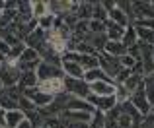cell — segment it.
Wrapping results in <instances>:
<instances>
[{"label":"cell","instance_id":"13","mask_svg":"<svg viewBox=\"0 0 154 128\" xmlns=\"http://www.w3.org/2000/svg\"><path fill=\"white\" fill-rule=\"evenodd\" d=\"M68 111H86V113H94V107L86 101V99H78V97H70V101L66 103Z\"/></svg>","mask_w":154,"mask_h":128},{"label":"cell","instance_id":"12","mask_svg":"<svg viewBox=\"0 0 154 128\" xmlns=\"http://www.w3.org/2000/svg\"><path fill=\"white\" fill-rule=\"evenodd\" d=\"M105 35H107V41H121L125 35V27L117 25L113 22H107L105 23Z\"/></svg>","mask_w":154,"mask_h":128},{"label":"cell","instance_id":"17","mask_svg":"<svg viewBox=\"0 0 154 128\" xmlns=\"http://www.w3.org/2000/svg\"><path fill=\"white\" fill-rule=\"evenodd\" d=\"M84 82L90 86V83H94V82H100V80H109L107 76L103 74V70L102 68H94V70H88V72H84Z\"/></svg>","mask_w":154,"mask_h":128},{"label":"cell","instance_id":"5","mask_svg":"<svg viewBox=\"0 0 154 128\" xmlns=\"http://www.w3.org/2000/svg\"><path fill=\"white\" fill-rule=\"evenodd\" d=\"M37 87H39V91H43V93L57 97L59 93L64 91V80L63 78H53V80H47V82L37 83Z\"/></svg>","mask_w":154,"mask_h":128},{"label":"cell","instance_id":"29","mask_svg":"<svg viewBox=\"0 0 154 128\" xmlns=\"http://www.w3.org/2000/svg\"><path fill=\"white\" fill-rule=\"evenodd\" d=\"M0 128H6V111L0 109Z\"/></svg>","mask_w":154,"mask_h":128},{"label":"cell","instance_id":"19","mask_svg":"<svg viewBox=\"0 0 154 128\" xmlns=\"http://www.w3.org/2000/svg\"><path fill=\"white\" fill-rule=\"evenodd\" d=\"M49 14V4L43 2V0H37V2H31V16L35 18H43V16Z\"/></svg>","mask_w":154,"mask_h":128},{"label":"cell","instance_id":"25","mask_svg":"<svg viewBox=\"0 0 154 128\" xmlns=\"http://www.w3.org/2000/svg\"><path fill=\"white\" fill-rule=\"evenodd\" d=\"M105 18H107V12L103 10L102 2L94 4V10H92V19H98V22H103Z\"/></svg>","mask_w":154,"mask_h":128},{"label":"cell","instance_id":"28","mask_svg":"<svg viewBox=\"0 0 154 128\" xmlns=\"http://www.w3.org/2000/svg\"><path fill=\"white\" fill-rule=\"evenodd\" d=\"M63 122H64V128H90L88 122H78V121H63Z\"/></svg>","mask_w":154,"mask_h":128},{"label":"cell","instance_id":"8","mask_svg":"<svg viewBox=\"0 0 154 128\" xmlns=\"http://www.w3.org/2000/svg\"><path fill=\"white\" fill-rule=\"evenodd\" d=\"M133 14L139 19H152L154 18V8L150 2H133Z\"/></svg>","mask_w":154,"mask_h":128},{"label":"cell","instance_id":"24","mask_svg":"<svg viewBox=\"0 0 154 128\" xmlns=\"http://www.w3.org/2000/svg\"><path fill=\"white\" fill-rule=\"evenodd\" d=\"M88 27H90V33L92 35H103L105 33V23L103 22H98V19H90Z\"/></svg>","mask_w":154,"mask_h":128},{"label":"cell","instance_id":"3","mask_svg":"<svg viewBox=\"0 0 154 128\" xmlns=\"http://www.w3.org/2000/svg\"><path fill=\"white\" fill-rule=\"evenodd\" d=\"M35 76H37L39 83H41V82H47V80H53V78H63V72H60V68L51 66V64L41 60L39 66H37V70H35Z\"/></svg>","mask_w":154,"mask_h":128},{"label":"cell","instance_id":"2","mask_svg":"<svg viewBox=\"0 0 154 128\" xmlns=\"http://www.w3.org/2000/svg\"><path fill=\"white\" fill-rule=\"evenodd\" d=\"M98 60H100V68L103 70V74L107 76V78H111V82L115 80V76L121 72V62H119V58H115V57H109L107 53H102V54H98Z\"/></svg>","mask_w":154,"mask_h":128},{"label":"cell","instance_id":"21","mask_svg":"<svg viewBox=\"0 0 154 128\" xmlns=\"http://www.w3.org/2000/svg\"><path fill=\"white\" fill-rule=\"evenodd\" d=\"M137 41H139V39H137V31H135V27L129 25L127 29H125V35H123V39H121V43H123V45L129 49V47L137 45Z\"/></svg>","mask_w":154,"mask_h":128},{"label":"cell","instance_id":"1","mask_svg":"<svg viewBox=\"0 0 154 128\" xmlns=\"http://www.w3.org/2000/svg\"><path fill=\"white\" fill-rule=\"evenodd\" d=\"M64 91L78 99H88V95L92 93L90 86L84 80H74V78H64Z\"/></svg>","mask_w":154,"mask_h":128},{"label":"cell","instance_id":"22","mask_svg":"<svg viewBox=\"0 0 154 128\" xmlns=\"http://www.w3.org/2000/svg\"><path fill=\"white\" fill-rule=\"evenodd\" d=\"M37 25L41 27V29L51 31L53 27H55V16H53V14H47V16H43V18H39L37 19Z\"/></svg>","mask_w":154,"mask_h":128},{"label":"cell","instance_id":"20","mask_svg":"<svg viewBox=\"0 0 154 128\" xmlns=\"http://www.w3.org/2000/svg\"><path fill=\"white\" fill-rule=\"evenodd\" d=\"M144 95H146L148 103L154 105V74H148L144 78Z\"/></svg>","mask_w":154,"mask_h":128},{"label":"cell","instance_id":"16","mask_svg":"<svg viewBox=\"0 0 154 128\" xmlns=\"http://www.w3.org/2000/svg\"><path fill=\"white\" fill-rule=\"evenodd\" d=\"M37 76H35V72H22L20 74V87H37Z\"/></svg>","mask_w":154,"mask_h":128},{"label":"cell","instance_id":"9","mask_svg":"<svg viewBox=\"0 0 154 128\" xmlns=\"http://www.w3.org/2000/svg\"><path fill=\"white\" fill-rule=\"evenodd\" d=\"M103 53H107L109 57L121 58L123 54H127V47H125L121 41H107L105 47H103Z\"/></svg>","mask_w":154,"mask_h":128},{"label":"cell","instance_id":"4","mask_svg":"<svg viewBox=\"0 0 154 128\" xmlns=\"http://www.w3.org/2000/svg\"><path fill=\"white\" fill-rule=\"evenodd\" d=\"M90 91L96 97H111L115 93V83L109 80H100V82L90 83Z\"/></svg>","mask_w":154,"mask_h":128},{"label":"cell","instance_id":"18","mask_svg":"<svg viewBox=\"0 0 154 128\" xmlns=\"http://www.w3.org/2000/svg\"><path fill=\"white\" fill-rule=\"evenodd\" d=\"M135 27V25H133ZM137 31V39H140V43L146 45H154V29H146V27H135Z\"/></svg>","mask_w":154,"mask_h":128},{"label":"cell","instance_id":"23","mask_svg":"<svg viewBox=\"0 0 154 128\" xmlns=\"http://www.w3.org/2000/svg\"><path fill=\"white\" fill-rule=\"evenodd\" d=\"M105 126V113H100V111H94L90 121V128H103Z\"/></svg>","mask_w":154,"mask_h":128},{"label":"cell","instance_id":"30","mask_svg":"<svg viewBox=\"0 0 154 128\" xmlns=\"http://www.w3.org/2000/svg\"><path fill=\"white\" fill-rule=\"evenodd\" d=\"M18 128H33V126H31V122L27 121V118H23V121L20 122V126H18Z\"/></svg>","mask_w":154,"mask_h":128},{"label":"cell","instance_id":"32","mask_svg":"<svg viewBox=\"0 0 154 128\" xmlns=\"http://www.w3.org/2000/svg\"><path fill=\"white\" fill-rule=\"evenodd\" d=\"M152 60H154V47H152Z\"/></svg>","mask_w":154,"mask_h":128},{"label":"cell","instance_id":"26","mask_svg":"<svg viewBox=\"0 0 154 128\" xmlns=\"http://www.w3.org/2000/svg\"><path fill=\"white\" fill-rule=\"evenodd\" d=\"M119 62H121V66H123V68H127V70H133V66L137 64V60L131 57V54H123V57L119 58Z\"/></svg>","mask_w":154,"mask_h":128},{"label":"cell","instance_id":"27","mask_svg":"<svg viewBox=\"0 0 154 128\" xmlns=\"http://www.w3.org/2000/svg\"><path fill=\"white\" fill-rule=\"evenodd\" d=\"M131 126H133V118L129 115L121 113V117L117 118V128H131Z\"/></svg>","mask_w":154,"mask_h":128},{"label":"cell","instance_id":"6","mask_svg":"<svg viewBox=\"0 0 154 128\" xmlns=\"http://www.w3.org/2000/svg\"><path fill=\"white\" fill-rule=\"evenodd\" d=\"M20 74L22 72L18 68H12V66H0V82H2L4 87H12L20 82Z\"/></svg>","mask_w":154,"mask_h":128},{"label":"cell","instance_id":"14","mask_svg":"<svg viewBox=\"0 0 154 128\" xmlns=\"http://www.w3.org/2000/svg\"><path fill=\"white\" fill-rule=\"evenodd\" d=\"M23 118H26V115H23L20 109L6 111V128H18Z\"/></svg>","mask_w":154,"mask_h":128},{"label":"cell","instance_id":"11","mask_svg":"<svg viewBox=\"0 0 154 128\" xmlns=\"http://www.w3.org/2000/svg\"><path fill=\"white\" fill-rule=\"evenodd\" d=\"M63 70L66 72V78H74V80H82L84 78V68L76 62H68L63 60Z\"/></svg>","mask_w":154,"mask_h":128},{"label":"cell","instance_id":"33","mask_svg":"<svg viewBox=\"0 0 154 128\" xmlns=\"http://www.w3.org/2000/svg\"><path fill=\"white\" fill-rule=\"evenodd\" d=\"M39 128H49V126H45V124H43V126H39Z\"/></svg>","mask_w":154,"mask_h":128},{"label":"cell","instance_id":"10","mask_svg":"<svg viewBox=\"0 0 154 128\" xmlns=\"http://www.w3.org/2000/svg\"><path fill=\"white\" fill-rule=\"evenodd\" d=\"M92 115L94 113H86V111H63V121H78V122H88L90 124Z\"/></svg>","mask_w":154,"mask_h":128},{"label":"cell","instance_id":"31","mask_svg":"<svg viewBox=\"0 0 154 128\" xmlns=\"http://www.w3.org/2000/svg\"><path fill=\"white\" fill-rule=\"evenodd\" d=\"M2 87H4V86H2V82H0V95L4 93V89H2Z\"/></svg>","mask_w":154,"mask_h":128},{"label":"cell","instance_id":"7","mask_svg":"<svg viewBox=\"0 0 154 128\" xmlns=\"http://www.w3.org/2000/svg\"><path fill=\"white\" fill-rule=\"evenodd\" d=\"M131 103H133V107H135L140 115H144V117L150 113V107L152 105L148 103L146 95H144V87H143V89H139V91H135V93L131 95Z\"/></svg>","mask_w":154,"mask_h":128},{"label":"cell","instance_id":"15","mask_svg":"<svg viewBox=\"0 0 154 128\" xmlns=\"http://www.w3.org/2000/svg\"><path fill=\"white\" fill-rule=\"evenodd\" d=\"M113 97H115L117 105H123V103L131 101V91H129L123 83H115V93H113Z\"/></svg>","mask_w":154,"mask_h":128}]
</instances>
